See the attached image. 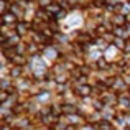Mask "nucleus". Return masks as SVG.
I'll list each match as a JSON object with an SVG mask.
<instances>
[{"instance_id":"nucleus-1","label":"nucleus","mask_w":130,"mask_h":130,"mask_svg":"<svg viewBox=\"0 0 130 130\" xmlns=\"http://www.w3.org/2000/svg\"><path fill=\"white\" fill-rule=\"evenodd\" d=\"M2 18V25H8V26H17V23L20 22V18L17 15H13L12 12H7L3 15H0Z\"/></svg>"},{"instance_id":"nucleus-2","label":"nucleus","mask_w":130,"mask_h":130,"mask_svg":"<svg viewBox=\"0 0 130 130\" xmlns=\"http://www.w3.org/2000/svg\"><path fill=\"white\" fill-rule=\"evenodd\" d=\"M109 18H110L114 28H115V26H127V15H122V13H112V15H109Z\"/></svg>"}]
</instances>
